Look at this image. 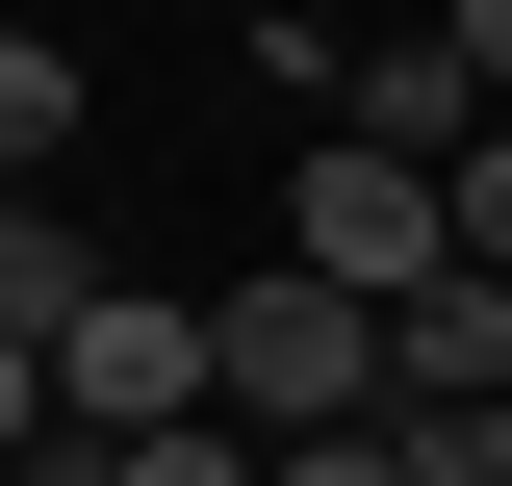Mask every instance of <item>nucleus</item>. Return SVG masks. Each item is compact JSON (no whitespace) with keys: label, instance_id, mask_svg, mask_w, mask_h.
I'll list each match as a JSON object with an SVG mask.
<instances>
[{"label":"nucleus","instance_id":"1","mask_svg":"<svg viewBox=\"0 0 512 486\" xmlns=\"http://www.w3.org/2000/svg\"><path fill=\"white\" fill-rule=\"evenodd\" d=\"M205 333H231V435H256V461L384 435V307H359V282H308V256H282V282H231Z\"/></svg>","mask_w":512,"mask_h":486},{"label":"nucleus","instance_id":"2","mask_svg":"<svg viewBox=\"0 0 512 486\" xmlns=\"http://www.w3.org/2000/svg\"><path fill=\"white\" fill-rule=\"evenodd\" d=\"M282 256H308V282H359V307H410V282H461V180H410V154H359V128H333L308 180H282Z\"/></svg>","mask_w":512,"mask_h":486},{"label":"nucleus","instance_id":"3","mask_svg":"<svg viewBox=\"0 0 512 486\" xmlns=\"http://www.w3.org/2000/svg\"><path fill=\"white\" fill-rule=\"evenodd\" d=\"M52 384H77V435H205V410H231V333H205L180 282H128V307L77 333Z\"/></svg>","mask_w":512,"mask_h":486},{"label":"nucleus","instance_id":"4","mask_svg":"<svg viewBox=\"0 0 512 486\" xmlns=\"http://www.w3.org/2000/svg\"><path fill=\"white\" fill-rule=\"evenodd\" d=\"M384 410H512V282H410L384 307Z\"/></svg>","mask_w":512,"mask_h":486},{"label":"nucleus","instance_id":"5","mask_svg":"<svg viewBox=\"0 0 512 486\" xmlns=\"http://www.w3.org/2000/svg\"><path fill=\"white\" fill-rule=\"evenodd\" d=\"M103 307H128V256L77 231V205H0V333H26V359H77Z\"/></svg>","mask_w":512,"mask_h":486},{"label":"nucleus","instance_id":"6","mask_svg":"<svg viewBox=\"0 0 512 486\" xmlns=\"http://www.w3.org/2000/svg\"><path fill=\"white\" fill-rule=\"evenodd\" d=\"M52 154H77V52L0 26V205H52Z\"/></svg>","mask_w":512,"mask_h":486},{"label":"nucleus","instance_id":"7","mask_svg":"<svg viewBox=\"0 0 512 486\" xmlns=\"http://www.w3.org/2000/svg\"><path fill=\"white\" fill-rule=\"evenodd\" d=\"M384 461L410 486H512V410H384Z\"/></svg>","mask_w":512,"mask_h":486},{"label":"nucleus","instance_id":"8","mask_svg":"<svg viewBox=\"0 0 512 486\" xmlns=\"http://www.w3.org/2000/svg\"><path fill=\"white\" fill-rule=\"evenodd\" d=\"M52 435H77V384L26 359V333H0V461H52Z\"/></svg>","mask_w":512,"mask_h":486},{"label":"nucleus","instance_id":"9","mask_svg":"<svg viewBox=\"0 0 512 486\" xmlns=\"http://www.w3.org/2000/svg\"><path fill=\"white\" fill-rule=\"evenodd\" d=\"M461 282H512V128L461 154Z\"/></svg>","mask_w":512,"mask_h":486},{"label":"nucleus","instance_id":"10","mask_svg":"<svg viewBox=\"0 0 512 486\" xmlns=\"http://www.w3.org/2000/svg\"><path fill=\"white\" fill-rule=\"evenodd\" d=\"M282 486H410V461H384V435H308V461H282Z\"/></svg>","mask_w":512,"mask_h":486}]
</instances>
